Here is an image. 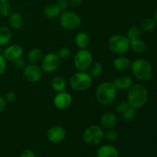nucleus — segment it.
Listing matches in <instances>:
<instances>
[{"label": "nucleus", "mask_w": 157, "mask_h": 157, "mask_svg": "<svg viewBox=\"0 0 157 157\" xmlns=\"http://www.w3.org/2000/svg\"><path fill=\"white\" fill-rule=\"evenodd\" d=\"M54 5L58 8V10L61 12V13L62 12L67 10L69 6H70V5H69V2L67 1V0H57L56 2Z\"/></svg>", "instance_id": "nucleus-32"}, {"label": "nucleus", "mask_w": 157, "mask_h": 157, "mask_svg": "<svg viewBox=\"0 0 157 157\" xmlns=\"http://www.w3.org/2000/svg\"><path fill=\"white\" fill-rule=\"evenodd\" d=\"M43 52L39 48H33L29 52L27 55V60L29 64H37L42 60Z\"/></svg>", "instance_id": "nucleus-21"}, {"label": "nucleus", "mask_w": 157, "mask_h": 157, "mask_svg": "<svg viewBox=\"0 0 157 157\" xmlns=\"http://www.w3.org/2000/svg\"><path fill=\"white\" fill-rule=\"evenodd\" d=\"M113 66L116 70L119 71H126L130 68L131 62L128 58L121 55L113 60Z\"/></svg>", "instance_id": "nucleus-19"}, {"label": "nucleus", "mask_w": 157, "mask_h": 157, "mask_svg": "<svg viewBox=\"0 0 157 157\" xmlns=\"http://www.w3.org/2000/svg\"><path fill=\"white\" fill-rule=\"evenodd\" d=\"M83 0H69V5L71 6L72 7L74 8H77L81 4Z\"/></svg>", "instance_id": "nucleus-37"}, {"label": "nucleus", "mask_w": 157, "mask_h": 157, "mask_svg": "<svg viewBox=\"0 0 157 157\" xmlns=\"http://www.w3.org/2000/svg\"><path fill=\"white\" fill-rule=\"evenodd\" d=\"M73 102V98L68 92L64 91L58 92L55 94L53 99L54 106L57 109L61 110H66L71 106Z\"/></svg>", "instance_id": "nucleus-11"}, {"label": "nucleus", "mask_w": 157, "mask_h": 157, "mask_svg": "<svg viewBox=\"0 0 157 157\" xmlns=\"http://www.w3.org/2000/svg\"><path fill=\"white\" fill-rule=\"evenodd\" d=\"M104 139V130L100 125L89 126L83 133V140L89 146H97Z\"/></svg>", "instance_id": "nucleus-6"}, {"label": "nucleus", "mask_w": 157, "mask_h": 157, "mask_svg": "<svg viewBox=\"0 0 157 157\" xmlns=\"http://www.w3.org/2000/svg\"><path fill=\"white\" fill-rule=\"evenodd\" d=\"M75 42L79 49H86L90 43V36L87 32H78L75 38Z\"/></svg>", "instance_id": "nucleus-20"}, {"label": "nucleus", "mask_w": 157, "mask_h": 157, "mask_svg": "<svg viewBox=\"0 0 157 157\" xmlns=\"http://www.w3.org/2000/svg\"><path fill=\"white\" fill-rule=\"evenodd\" d=\"M69 84L75 91L84 92L91 87L93 78L87 71H78L71 77Z\"/></svg>", "instance_id": "nucleus-4"}, {"label": "nucleus", "mask_w": 157, "mask_h": 157, "mask_svg": "<svg viewBox=\"0 0 157 157\" xmlns=\"http://www.w3.org/2000/svg\"><path fill=\"white\" fill-rule=\"evenodd\" d=\"M153 19L155 20V21H156V23L157 24V9L154 12V15H153Z\"/></svg>", "instance_id": "nucleus-39"}, {"label": "nucleus", "mask_w": 157, "mask_h": 157, "mask_svg": "<svg viewBox=\"0 0 157 157\" xmlns=\"http://www.w3.org/2000/svg\"><path fill=\"white\" fill-rule=\"evenodd\" d=\"M59 22L61 27L66 30H75L81 26L82 20L78 13L66 10L59 15Z\"/></svg>", "instance_id": "nucleus-8"}, {"label": "nucleus", "mask_w": 157, "mask_h": 157, "mask_svg": "<svg viewBox=\"0 0 157 157\" xmlns=\"http://www.w3.org/2000/svg\"><path fill=\"white\" fill-rule=\"evenodd\" d=\"M109 49L117 55H124L130 48V41L126 35H114L107 41Z\"/></svg>", "instance_id": "nucleus-5"}, {"label": "nucleus", "mask_w": 157, "mask_h": 157, "mask_svg": "<svg viewBox=\"0 0 157 157\" xmlns=\"http://www.w3.org/2000/svg\"><path fill=\"white\" fill-rule=\"evenodd\" d=\"M149 99V92L142 84H133L127 92V102L135 110L142 108Z\"/></svg>", "instance_id": "nucleus-1"}, {"label": "nucleus", "mask_w": 157, "mask_h": 157, "mask_svg": "<svg viewBox=\"0 0 157 157\" xmlns=\"http://www.w3.org/2000/svg\"><path fill=\"white\" fill-rule=\"evenodd\" d=\"M119 138V133L115 129L111 128L104 131V139H106L109 142H115V141L118 140Z\"/></svg>", "instance_id": "nucleus-29"}, {"label": "nucleus", "mask_w": 157, "mask_h": 157, "mask_svg": "<svg viewBox=\"0 0 157 157\" xmlns=\"http://www.w3.org/2000/svg\"><path fill=\"white\" fill-rule=\"evenodd\" d=\"M20 157H36L35 156V153L32 150H25L21 153Z\"/></svg>", "instance_id": "nucleus-36"}, {"label": "nucleus", "mask_w": 157, "mask_h": 157, "mask_svg": "<svg viewBox=\"0 0 157 157\" xmlns=\"http://www.w3.org/2000/svg\"><path fill=\"white\" fill-rule=\"evenodd\" d=\"M12 33L10 28L6 25L0 26V46H7L12 39Z\"/></svg>", "instance_id": "nucleus-22"}, {"label": "nucleus", "mask_w": 157, "mask_h": 157, "mask_svg": "<svg viewBox=\"0 0 157 157\" xmlns=\"http://www.w3.org/2000/svg\"><path fill=\"white\" fill-rule=\"evenodd\" d=\"M97 157H118L119 151L116 147L111 144L101 146L96 152Z\"/></svg>", "instance_id": "nucleus-16"}, {"label": "nucleus", "mask_w": 157, "mask_h": 157, "mask_svg": "<svg viewBox=\"0 0 157 157\" xmlns=\"http://www.w3.org/2000/svg\"><path fill=\"white\" fill-rule=\"evenodd\" d=\"M51 87H52V90L58 93V92L65 90L66 87H67V83L62 77L55 76L51 81Z\"/></svg>", "instance_id": "nucleus-23"}, {"label": "nucleus", "mask_w": 157, "mask_h": 157, "mask_svg": "<svg viewBox=\"0 0 157 157\" xmlns=\"http://www.w3.org/2000/svg\"><path fill=\"white\" fill-rule=\"evenodd\" d=\"M114 107L116 111L125 121H133L136 117V110L130 107L127 101H119Z\"/></svg>", "instance_id": "nucleus-13"}, {"label": "nucleus", "mask_w": 157, "mask_h": 157, "mask_svg": "<svg viewBox=\"0 0 157 157\" xmlns=\"http://www.w3.org/2000/svg\"><path fill=\"white\" fill-rule=\"evenodd\" d=\"M130 69L133 76L140 81H148L153 77L152 64L145 58H137L133 61Z\"/></svg>", "instance_id": "nucleus-3"}, {"label": "nucleus", "mask_w": 157, "mask_h": 157, "mask_svg": "<svg viewBox=\"0 0 157 157\" xmlns=\"http://www.w3.org/2000/svg\"><path fill=\"white\" fill-rule=\"evenodd\" d=\"M9 2V0H0V2Z\"/></svg>", "instance_id": "nucleus-40"}, {"label": "nucleus", "mask_w": 157, "mask_h": 157, "mask_svg": "<svg viewBox=\"0 0 157 157\" xmlns=\"http://www.w3.org/2000/svg\"><path fill=\"white\" fill-rule=\"evenodd\" d=\"M130 48L136 54H144L147 50V44L144 40L140 39V38L138 39L133 40L130 41Z\"/></svg>", "instance_id": "nucleus-24"}, {"label": "nucleus", "mask_w": 157, "mask_h": 157, "mask_svg": "<svg viewBox=\"0 0 157 157\" xmlns=\"http://www.w3.org/2000/svg\"><path fill=\"white\" fill-rule=\"evenodd\" d=\"M43 14L44 17L48 19H54L59 17L61 12L58 9V8L55 5H50L47 6L43 10Z\"/></svg>", "instance_id": "nucleus-25"}, {"label": "nucleus", "mask_w": 157, "mask_h": 157, "mask_svg": "<svg viewBox=\"0 0 157 157\" xmlns=\"http://www.w3.org/2000/svg\"><path fill=\"white\" fill-rule=\"evenodd\" d=\"M8 18L9 26L14 30H19L24 25V18L19 12H12Z\"/></svg>", "instance_id": "nucleus-18"}, {"label": "nucleus", "mask_w": 157, "mask_h": 157, "mask_svg": "<svg viewBox=\"0 0 157 157\" xmlns=\"http://www.w3.org/2000/svg\"><path fill=\"white\" fill-rule=\"evenodd\" d=\"M12 63H13V64H14V66H15V68L21 69V70H23V69L25 68V67L26 66L25 61L24 59H22L21 58L15 60V61H13Z\"/></svg>", "instance_id": "nucleus-35"}, {"label": "nucleus", "mask_w": 157, "mask_h": 157, "mask_svg": "<svg viewBox=\"0 0 157 157\" xmlns=\"http://www.w3.org/2000/svg\"><path fill=\"white\" fill-rule=\"evenodd\" d=\"M61 60L60 59L57 53L49 52L43 56L41 61V68L42 69L43 72L48 74L52 73L58 70L61 65Z\"/></svg>", "instance_id": "nucleus-9"}, {"label": "nucleus", "mask_w": 157, "mask_h": 157, "mask_svg": "<svg viewBox=\"0 0 157 157\" xmlns=\"http://www.w3.org/2000/svg\"><path fill=\"white\" fill-rule=\"evenodd\" d=\"M3 97H4V99L6 103H13L16 100L17 95L15 92L10 90V91L6 92Z\"/></svg>", "instance_id": "nucleus-33"}, {"label": "nucleus", "mask_w": 157, "mask_h": 157, "mask_svg": "<svg viewBox=\"0 0 157 157\" xmlns=\"http://www.w3.org/2000/svg\"><path fill=\"white\" fill-rule=\"evenodd\" d=\"M95 94L99 104L108 106L114 102L117 94V89L111 81H104L98 86Z\"/></svg>", "instance_id": "nucleus-2"}, {"label": "nucleus", "mask_w": 157, "mask_h": 157, "mask_svg": "<svg viewBox=\"0 0 157 157\" xmlns=\"http://www.w3.org/2000/svg\"><path fill=\"white\" fill-rule=\"evenodd\" d=\"M0 47H1V46H0Z\"/></svg>", "instance_id": "nucleus-41"}, {"label": "nucleus", "mask_w": 157, "mask_h": 157, "mask_svg": "<svg viewBox=\"0 0 157 157\" xmlns=\"http://www.w3.org/2000/svg\"><path fill=\"white\" fill-rule=\"evenodd\" d=\"M6 102L4 99V97L0 95V113L4 110L5 107H6Z\"/></svg>", "instance_id": "nucleus-38"}, {"label": "nucleus", "mask_w": 157, "mask_h": 157, "mask_svg": "<svg viewBox=\"0 0 157 157\" xmlns=\"http://www.w3.org/2000/svg\"><path fill=\"white\" fill-rule=\"evenodd\" d=\"M65 137L66 130L62 126L54 125L48 130L47 139L52 144H60L64 140Z\"/></svg>", "instance_id": "nucleus-12"}, {"label": "nucleus", "mask_w": 157, "mask_h": 157, "mask_svg": "<svg viewBox=\"0 0 157 157\" xmlns=\"http://www.w3.org/2000/svg\"><path fill=\"white\" fill-rule=\"evenodd\" d=\"M116 88L120 90H128L133 84V80L129 75H121L113 81Z\"/></svg>", "instance_id": "nucleus-17"}, {"label": "nucleus", "mask_w": 157, "mask_h": 157, "mask_svg": "<svg viewBox=\"0 0 157 157\" xmlns=\"http://www.w3.org/2000/svg\"><path fill=\"white\" fill-rule=\"evenodd\" d=\"M103 72V66L100 62H93L88 70V73L93 78L101 76Z\"/></svg>", "instance_id": "nucleus-28"}, {"label": "nucleus", "mask_w": 157, "mask_h": 157, "mask_svg": "<svg viewBox=\"0 0 157 157\" xmlns=\"http://www.w3.org/2000/svg\"><path fill=\"white\" fill-rule=\"evenodd\" d=\"M12 12V6L9 2H0V15L3 17H9Z\"/></svg>", "instance_id": "nucleus-30"}, {"label": "nucleus", "mask_w": 157, "mask_h": 157, "mask_svg": "<svg viewBox=\"0 0 157 157\" xmlns=\"http://www.w3.org/2000/svg\"><path fill=\"white\" fill-rule=\"evenodd\" d=\"M7 68V61L5 59L3 55L0 54V77L3 75Z\"/></svg>", "instance_id": "nucleus-34"}, {"label": "nucleus", "mask_w": 157, "mask_h": 157, "mask_svg": "<svg viewBox=\"0 0 157 157\" xmlns=\"http://www.w3.org/2000/svg\"><path fill=\"white\" fill-rule=\"evenodd\" d=\"M117 123V117L113 112L107 111L103 113L100 119V126L104 130L113 128Z\"/></svg>", "instance_id": "nucleus-15"}, {"label": "nucleus", "mask_w": 157, "mask_h": 157, "mask_svg": "<svg viewBox=\"0 0 157 157\" xmlns=\"http://www.w3.org/2000/svg\"><path fill=\"white\" fill-rule=\"evenodd\" d=\"M93 62L92 53L87 48L79 49L74 56V66L78 71H87Z\"/></svg>", "instance_id": "nucleus-7"}, {"label": "nucleus", "mask_w": 157, "mask_h": 157, "mask_svg": "<svg viewBox=\"0 0 157 157\" xmlns=\"http://www.w3.org/2000/svg\"><path fill=\"white\" fill-rule=\"evenodd\" d=\"M57 55H58L61 60H66L70 58L71 52L68 47H61V48L58 49Z\"/></svg>", "instance_id": "nucleus-31"}, {"label": "nucleus", "mask_w": 157, "mask_h": 157, "mask_svg": "<svg viewBox=\"0 0 157 157\" xmlns=\"http://www.w3.org/2000/svg\"><path fill=\"white\" fill-rule=\"evenodd\" d=\"M141 32H142V31H141L140 26L133 25L131 26V27L128 29L126 36H127V38L131 41H133V40L138 39V38H140Z\"/></svg>", "instance_id": "nucleus-27"}, {"label": "nucleus", "mask_w": 157, "mask_h": 157, "mask_svg": "<svg viewBox=\"0 0 157 157\" xmlns=\"http://www.w3.org/2000/svg\"><path fill=\"white\" fill-rule=\"evenodd\" d=\"M23 48L19 44H13L11 45L7 46L3 51V57L6 61H10V62H13L15 60L18 59V58H21L23 55Z\"/></svg>", "instance_id": "nucleus-14"}, {"label": "nucleus", "mask_w": 157, "mask_h": 157, "mask_svg": "<svg viewBox=\"0 0 157 157\" xmlns=\"http://www.w3.org/2000/svg\"><path fill=\"white\" fill-rule=\"evenodd\" d=\"M23 75L29 82L35 83L42 78L43 71L41 67L35 64H26L23 69Z\"/></svg>", "instance_id": "nucleus-10"}, {"label": "nucleus", "mask_w": 157, "mask_h": 157, "mask_svg": "<svg viewBox=\"0 0 157 157\" xmlns=\"http://www.w3.org/2000/svg\"><path fill=\"white\" fill-rule=\"evenodd\" d=\"M156 25V23L155 20L152 18H146L140 22V28L141 31L145 32H150L155 29Z\"/></svg>", "instance_id": "nucleus-26"}]
</instances>
